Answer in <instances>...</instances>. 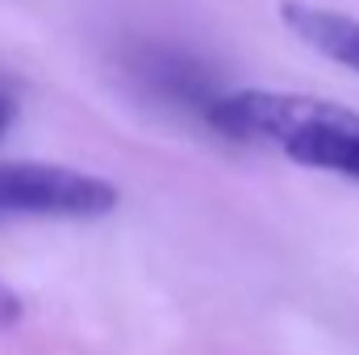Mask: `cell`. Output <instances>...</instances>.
<instances>
[{
  "mask_svg": "<svg viewBox=\"0 0 359 355\" xmlns=\"http://www.w3.org/2000/svg\"><path fill=\"white\" fill-rule=\"evenodd\" d=\"M280 21L301 46L359 76V17L326 8V4H309V0H284Z\"/></svg>",
  "mask_w": 359,
  "mask_h": 355,
  "instance_id": "3957f363",
  "label": "cell"
},
{
  "mask_svg": "<svg viewBox=\"0 0 359 355\" xmlns=\"http://www.w3.org/2000/svg\"><path fill=\"white\" fill-rule=\"evenodd\" d=\"M121 205L117 184L46 159L0 163V217H50V222H96Z\"/></svg>",
  "mask_w": 359,
  "mask_h": 355,
  "instance_id": "7a4b0ae2",
  "label": "cell"
},
{
  "mask_svg": "<svg viewBox=\"0 0 359 355\" xmlns=\"http://www.w3.org/2000/svg\"><path fill=\"white\" fill-rule=\"evenodd\" d=\"M209 126L234 142L268 147L284 159L359 184V113L309 92L238 88L205 109Z\"/></svg>",
  "mask_w": 359,
  "mask_h": 355,
  "instance_id": "6da1fadb",
  "label": "cell"
},
{
  "mask_svg": "<svg viewBox=\"0 0 359 355\" xmlns=\"http://www.w3.org/2000/svg\"><path fill=\"white\" fill-rule=\"evenodd\" d=\"M21 318H25V305H21V297H17V288H8V284L0 280V335L13 330Z\"/></svg>",
  "mask_w": 359,
  "mask_h": 355,
  "instance_id": "277c9868",
  "label": "cell"
},
{
  "mask_svg": "<svg viewBox=\"0 0 359 355\" xmlns=\"http://www.w3.org/2000/svg\"><path fill=\"white\" fill-rule=\"evenodd\" d=\"M13 117H17V105H13V96L0 88V138L8 134V126H13Z\"/></svg>",
  "mask_w": 359,
  "mask_h": 355,
  "instance_id": "5b68a950",
  "label": "cell"
}]
</instances>
